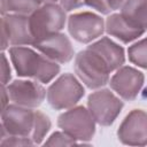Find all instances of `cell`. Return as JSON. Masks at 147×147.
Masks as SVG:
<instances>
[{"mask_svg": "<svg viewBox=\"0 0 147 147\" xmlns=\"http://www.w3.org/2000/svg\"><path fill=\"white\" fill-rule=\"evenodd\" d=\"M41 5V0H1V14L15 13L30 15Z\"/></svg>", "mask_w": 147, "mask_h": 147, "instance_id": "obj_17", "label": "cell"}, {"mask_svg": "<svg viewBox=\"0 0 147 147\" xmlns=\"http://www.w3.org/2000/svg\"><path fill=\"white\" fill-rule=\"evenodd\" d=\"M57 1L60 0H41L42 3H57Z\"/></svg>", "mask_w": 147, "mask_h": 147, "instance_id": "obj_27", "label": "cell"}, {"mask_svg": "<svg viewBox=\"0 0 147 147\" xmlns=\"http://www.w3.org/2000/svg\"><path fill=\"white\" fill-rule=\"evenodd\" d=\"M145 82V76L141 71L129 65H122L111 76L109 84L110 88L123 100L132 101L140 93Z\"/></svg>", "mask_w": 147, "mask_h": 147, "instance_id": "obj_10", "label": "cell"}, {"mask_svg": "<svg viewBox=\"0 0 147 147\" xmlns=\"http://www.w3.org/2000/svg\"><path fill=\"white\" fill-rule=\"evenodd\" d=\"M10 78H11L10 65H9V62H8L6 54L2 52V54H1V83H2V85L7 86L9 84Z\"/></svg>", "mask_w": 147, "mask_h": 147, "instance_id": "obj_23", "label": "cell"}, {"mask_svg": "<svg viewBox=\"0 0 147 147\" xmlns=\"http://www.w3.org/2000/svg\"><path fill=\"white\" fill-rule=\"evenodd\" d=\"M129 61L142 69H147V37L138 40L127 49Z\"/></svg>", "mask_w": 147, "mask_h": 147, "instance_id": "obj_18", "label": "cell"}, {"mask_svg": "<svg viewBox=\"0 0 147 147\" xmlns=\"http://www.w3.org/2000/svg\"><path fill=\"white\" fill-rule=\"evenodd\" d=\"M10 61L20 77L32 78L39 83L52 82L60 72V64L40 52L24 46H11L8 48Z\"/></svg>", "mask_w": 147, "mask_h": 147, "instance_id": "obj_1", "label": "cell"}, {"mask_svg": "<svg viewBox=\"0 0 147 147\" xmlns=\"http://www.w3.org/2000/svg\"><path fill=\"white\" fill-rule=\"evenodd\" d=\"M34 142L31 138L18 136H3L0 137V146H33Z\"/></svg>", "mask_w": 147, "mask_h": 147, "instance_id": "obj_21", "label": "cell"}, {"mask_svg": "<svg viewBox=\"0 0 147 147\" xmlns=\"http://www.w3.org/2000/svg\"><path fill=\"white\" fill-rule=\"evenodd\" d=\"M60 5L65 11H71L83 7L85 5V0H60Z\"/></svg>", "mask_w": 147, "mask_h": 147, "instance_id": "obj_24", "label": "cell"}, {"mask_svg": "<svg viewBox=\"0 0 147 147\" xmlns=\"http://www.w3.org/2000/svg\"><path fill=\"white\" fill-rule=\"evenodd\" d=\"M124 102L108 88L98 90L88 95L87 109L101 126L111 125L121 114Z\"/></svg>", "mask_w": 147, "mask_h": 147, "instance_id": "obj_6", "label": "cell"}, {"mask_svg": "<svg viewBox=\"0 0 147 147\" xmlns=\"http://www.w3.org/2000/svg\"><path fill=\"white\" fill-rule=\"evenodd\" d=\"M124 1H125V0H108V2H109V5H110V7H111L113 10L119 9Z\"/></svg>", "mask_w": 147, "mask_h": 147, "instance_id": "obj_26", "label": "cell"}, {"mask_svg": "<svg viewBox=\"0 0 147 147\" xmlns=\"http://www.w3.org/2000/svg\"><path fill=\"white\" fill-rule=\"evenodd\" d=\"M38 52L57 63H68L74 59L75 51L71 40L62 32L51 34L32 45Z\"/></svg>", "mask_w": 147, "mask_h": 147, "instance_id": "obj_13", "label": "cell"}, {"mask_svg": "<svg viewBox=\"0 0 147 147\" xmlns=\"http://www.w3.org/2000/svg\"><path fill=\"white\" fill-rule=\"evenodd\" d=\"M85 90L80 82L72 74L61 75L47 88V102L55 110L75 107L84 96Z\"/></svg>", "mask_w": 147, "mask_h": 147, "instance_id": "obj_4", "label": "cell"}, {"mask_svg": "<svg viewBox=\"0 0 147 147\" xmlns=\"http://www.w3.org/2000/svg\"><path fill=\"white\" fill-rule=\"evenodd\" d=\"M87 49L98 55L110 71L117 70L125 62L124 48L108 37H101L87 46Z\"/></svg>", "mask_w": 147, "mask_h": 147, "instance_id": "obj_14", "label": "cell"}, {"mask_svg": "<svg viewBox=\"0 0 147 147\" xmlns=\"http://www.w3.org/2000/svg\"><path fill=\"white\" fill-rule=\"evenodd\" d=\"M52 126L51 119L44 113L36 110V119H34V127L31 134V139L33 140L34 145H40L45 139L46 134L48 133Z\"/></svg>", "mask_w": 147, "mask_h": 147, "instance_id": "obj_19", "label": "cell"}, {"mask_svg": "<svg viewBox=\"0 0 147 147\" xmlns=\"http://www.w3.org/2000/svg\"><path fill=\"white\" fill-rule=\"evenodd\" d=\"M106 32L124 44H129L145 33V31L132 26L127 21L123 18V16L119 13L110 14L107 17Z\"/></svg>", "mask_w": 147, "mask_h": 147, "instance_id": "obj_15", "label": "cell"}, {"mask_svg": "<svg viewBox=\"0 0 147 147\" xmlns=\"http://www.w3.org/2000/svg\"><path fill=\"white\" fill-rule=\"evenodd\" d=\"M1 95H2V109H3V108H6V107L9 105L8 101L10 100L6 85H2V86H1Z\"/></svg>", "mask_w": 147, "mask_h": 147, "instance_id": "obj_25", "label": "cell"}, {"mask_svg": "<svg viewBox=\"0 0 147 147\" xmlns=\"http://www.w3.org/2000/svg\"><path fill=\"white\" fill-rule=\"evenodd\" d=\"M74 69L79 80L91 90L100 88L110 80L111 71L98 55L87 48L75 56Z\"/></svg>", "mask_w": 147, "mask_h": 147, "instance_id": "obj_3", "label": "cell"}, {"mask_svg": "<svg viewBox=\"0 0 147 147\" xmlns=\"http://www.w3.org/2000/svg\"><path fill=\"white\" fill-rule=\"evenodd\" d=\"M85 5L95 9L102 15H108L110 14V11H113L108 0H85Z\"/></svg>", "mask_w": 147, "mask_h": 147, "instance_id": "obj_22", "label": "cell"}, {"mask_svg": "<svg viewBox=\"0 0 147 147\" xmlns=\"http://www.w3.org/2000/svg\"><path fill=\"white\" fill-rule=\"evenodd\" d=\"M36 119V110L18 105H8L1 110V134L31 138ZM33 141V140H32Z\"/></svg>", "mask_w": 147, "mask_h": 147, "instance_id": "obj_7", "label": "cell"}, {"mask_svg": "<svg viewBox=\"0 0 147 147\" xmlns=\"http://www.w3.org/2000/svg\"><path fill=\"white\" fill-rule=\"evenodd\" d=\"M68 31L78 42L90 44L106 31V21L92 11L75 13L68 18Z\"/></svg>", "mask_w": 147, "mask_h": 147, "instance_id": "obj_8", "label": "cell"}, {"mask_svg": "<svg viewBox=\"0 0 147 147\" xmlns=\"http://www.w3.org/2000/svg\"><path fill=\"white\" fill-rule=\"evenodd\" d=\"M9 99L13 103L26 107L37 108L46 98L47 90L37 80L15 79L7 85Z\"/></svg>", "mask_w": 147, "mask_h": 147, "instance_id": "obj_11", "label": "cell"}, {"mask_svg": "<svg viewBox=\"0 0 147 147\" xmlns=\"http://www.w3.org/2000/svg\"><path fill=\"white\" fill-rule=\"evenodd\" d=\"M118 140L129 146L147 145V113L142 109H133L121 123L117 130Z\"/></svg>", "mask_w": 147, "mask_h": 147, "instance_id": "obj_9", "label": "cell"}, {"mask_svg": "<svg viewBox=\"0 0 147 147\" xmlns=\"http://www.w3.org/2000/svg\"><path fill=\"white\" fill-rule=\"evenodd\" d=\"M76 144H78V141L74 137L68 134L67 132L56 131L51 134V137L45 141L44 145L46 146H71Z\"/></svg>", "mask_w": 147, "mask_h": 147, "instance_id": "obj_20", "label": "cell"}, {"mask_svg": "<svg viewBox=\"0 0 147 147\" xmlns=\"http://www.w3.org/2000/svg\"><path fill=\"white\" fill-rule=\"evenodd\" d=\"M95 123L90 110L84 106L69 108L57 117V126L82 144L93 138Z\"/></svg>", "mask_w": 147, "mask_h": 147, "instance_id": "obj_5", "label": "cell"}, {"mask_svg": "<svg viewBox=\"0 0 147 147\" xmlns=\"http://www.w3.org/2000/svg\"><path fill=\"white\" fill-rule=\"evenodd\" d=\"M34 42L61 32L67 22L65 10L59 3H42L29 15Z\"/></svg>", "mask_w": 147, "mask_h": 147, "instance_id": "obj_2", "label": "cell"}, {"mask_svg": "<svg viewBox=\"0 0 147 147\" xmlns=\"http://www.w3.org/2000/svg\"><path fill=\"white\" fill-rule=\"evenodd\" d=\"M1 26V30H3L8 37L10 46H32L34 44L29 15L15 13L2 15Z\"/></svg>", "mask_w": 147, "mask_h": 147, "instance_id": "obj_12", "label": "cell"}, {"mask_svg": "<svg viewBox=\"0 0 147 147\" xmlns=\"http://www.w3.org/2000/svg\"><path fill=\"white\" fill-rule=\"evenodd\" d=\"M119 14L132 26L147 31V0H125Z\"/></svg>", "mask_w": 147, "mask_h": 147, "instance_id": "obj_16", "label": "cell"}]
</instances>
